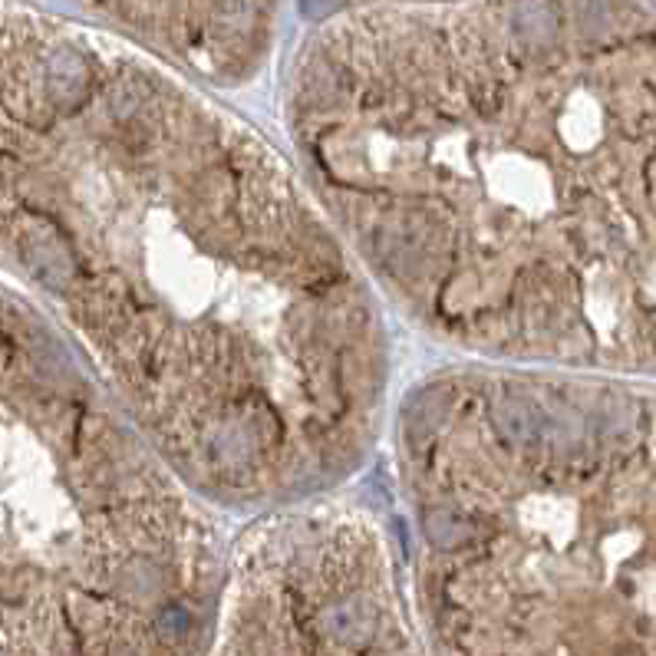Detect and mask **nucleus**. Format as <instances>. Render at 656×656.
Returning a JSON list of instances; mask_svg holds the SVG:
<instances>
[{"label":"nucleus","instance_id":"f257e3e1","mask_svg":"<svg viewBox=\"0 0 656 656\" xmlns=\"http://www.w3.org/2000/svg\"><path fill=\"white\" fill-rule=\"evenodd\" d=\"M4 258L175 475L294 508L360 469L386 327L314 188L152 63L4 24Z\"/></svg>","mask_w":656,"mask_h":656},{"label":"nucleus","instance_id":"f03ea898","mask_svg":"<svg viewBox=\"0 0 656 656\" xmlns=\"http://www.w3.org/2000/svg\"><path fill=\"white\" fill-rule=\"evenodd\" d=\"M287 126L419 330L482 360L656 376V14L478 0L333 20Z\"/></svg>","mask_w":656,"mask_h":656},{"label":"nucleus","instance_id":"7ed1b4c3","mask_svg":"<svg viewBox=\"0 0 656 656\" xmlns=\"http://www.w3.org/2000/svg\"><path fill=\"white\" fill-rule=\"evenodd\" d=\"M4 600L20 643L165 656L218 581V535L40 307L4 300Z\"/></svg>","mask_w":656,"mask_h":656}]
</instances>
